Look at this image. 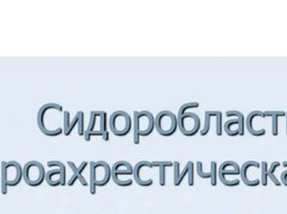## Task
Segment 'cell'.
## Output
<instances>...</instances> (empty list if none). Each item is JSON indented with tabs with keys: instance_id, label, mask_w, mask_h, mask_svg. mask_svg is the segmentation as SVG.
I'll return each mask as SVG.
<instances>
[{
	"instance_id": "1",
	"label": "cell",
	"mask_w": 287,
	"mask_h": 214,
	"mask_svg": "<svg viewBox=\"0 0 287 214\" xmlns=\"http://www.w3.org/2000/svg\"><path fill=\"white\" fill-rule=\"evenodd\" d=\"M63 107L59 103H45L37 112V126L45 136L57 137L63 134Z\"/></svg>"
},
{
	"instance_id": "2",
	"label": "cell",
	"mask_w": 287,
	"mask_h": 214,
	"mask_svg": "<svg viewBox=\"0 0 287 214\" xmlns=\"http://www.w3.org/2000/svg\"><path fill=\"white\" fill-rule=\"evenodd\" d=\"M132 128H134V141L136 145L140 142V137H147L151 135L155 129V115L151 112L135 111L132 118Z\"/></svg>"
},
{
	"instance_id": "3",
	"label": "cell",
	"mask_w": 287,
	"mask_h": 214,
	"mask_svg": "<svg viewBox=\"0 0 287 214\" xmlns=\"http://www.w3.org/2000/svg\"><path fill=\"white\" fill-rule=\"evenodd\" d=\"M1 193L6 195L8 187H15L23 179V167L18 161L9 160L1 163Z\"/></svg>"
},
{
	"instance_id": "4",
	"label": "cell",
	"mask_w": 287,
	"mask_h": 214,
	"mask_svg": "<svg viewBox=\"0 0 287 214\" xmlns=\"http://www.w3.org/2000/svg\"><path fill=\"white\" fill-rule=\"evenodd\" d=\"M111 179V167L107 161H90V193L94 195L97 187H103Z\"/></svg>"
},
{
	"instance_id": "5",
	"label": "cell",
	"mask_w": 287,
	"mask_h": 214,
	"mask_svg": "<svg viewBox=\"0 0 287 214\" xmlns=\"http://www.w3.org/2000/svg\"><path fill=\"white\" fill-rule=\"evenodd\" d=\"M108 118L105 111H91L90 112V121L88 128L84 132L85 141H90L91 137H102L103 140H109L108 134Z\"/></svg>"
},
{
	"instance_id": "6",
	"label": "cell",
	"mask_w": 287,
	"mask_h": 214,
	"mask_svg": "<svg viewBox=\"0 0 287 214\" xmlns=\"http://www.w3.org/2000/svg\"><path fill=\"white\" fill-rule=\"evenodd\" d=\"M111 132L117 137H124L130 132L132 128V119L129 113L122 110H117L111 113L108 121Z\"/></svg>"
},
{
	"instance_id": "7",
	"label": "cell",
	"mask_w": 287,
	"mask_h": 214,
	"mask_svg": "<svg viewBox=\"0 0 287 214\" xmlns=\"http://www.w3.org/2000/svg\"><path fill=\"white\" fill-rule=\"evenodd\" d=\"M46 171L43 164L37 160H30L23 167V179L27 185L32 187H37L45 181Z\"/></svg>"
},
{
	"instance_id": "8",
	"label": "cell",
	"mask_w": 287,
	"mask_h": 214,
	"mask_svg": "<svg viewBox=\"0 0 287 214\" xmlns=\"http://www.w3.org/2000/svg\"><path fill=\"white\" fill-rule=\"evenodd\" d=\"M134 167L126 160H119L111 167V179L120 187H128L132 184L134 178Z\"/></svg>"
},
{
	"instance_id": "9",
	"label": "cell",
	"mask_w": 287,
	"mask_h": 214,
	"mask_svg": "<svg viewBox=\"0 0 287 214\" xmlns=\"http://www.w3.org/2000/svg\"><path fill=\"white\" fill-rule=\"evenodd\" d=\"M177 128H178L177 117L171 111L164 110L157 113V115L155 117V129L161 136H172Z\"/></svg>"
},
{
	"instance_id": "10",
	"label": "cell",
	"mask_w": 287,
	"mask_h": 214,
	"mask_svg": "<svg viewBox=\"0 0 287 214\" xmlns=\"http://www.w3.org/2000/svg\"><path fill=\"white\" fill-rule=\"evenodd\" d=\"M47 166L49 168H54L51 171H46L45 181L46 183L52 186V187H56V186H65L66 185V166L65 164L59 160H51L47 163Z\"/></svg>"
},
{
	"instance_id": "11",
	"label": "cell",
	"mask_w": 287,
	"mask_h": 214,
	"mask_svg": "<svg viewBox=\"0 0 287 214\" xmlns=\"http://www.w3.org/2000/svg\"><path fill=\"white\" fill-rule=\"evenodd\" d=\"M178 128L184 136H194L200 130L201 120L195 113L185 112L184 115L177 117Z\"/></svg>"
},
{
	"instance_id": "12",
	"label": "cell",
	"mask_w": 287,
	"mask_h": 214,
	"mask_svg": "<svg viewBox=\"0 0 287 214\" xmlns=\"http://www.w3.org/2000/svg\"><path fill=\"white\" fill-rule=\"evenodd\" d=\"M63 121H64V127H63V135L70 136L74 131L75 128H78L79 136H84L85 132V127H84V112L83 111H78L74 115L72 121H70V112L64 111L63 113Z\"/></svg>"
},
{
	"instance_id": "13",
	"label": "cell",
	"mask_w": 287,
	"mask_h": 214,
	"mask_svg": "<svg viewBox=\"0 0 287 214\" xmlns=\"http://www.w3.org/2000/svg\"><path fill=\"white\" fill-rule=\"evenodd\" d=\"M154 167L151 166V161L140 160L134 166V179L139 186L148 187L153 185L154 181L150 175V171Z\"/></svg>"
},
{
	"instance_id": "14",
	"label": "cell",
	"mask_w": 287,
	"mask_h": 214,
	"mask_svg": "<svg viewBox=\"0 0 287 214\" xmlns=\"http://www.w3.org/2000/svg\"><path fill=\"white\" fill-rule=\"evenodd\" d=\"M188 175V185L194 184V164L192 161H188L186 164L184 171H181L180 169V163L178 161H174V185L175 186H178L181 185L182 181L184 179V177Z\"/></svg>"
},
{
	"instance_id": "15",
	"label": "cell",
	"mask_w": 287,
	"mask_h": 214,
	"mask_svg": "<svg viewBox=\"0 0 287 214\" xmlns=\"http://www.w3.org/2000/svg\"><path fill=\"white\" fill-rule=\"evenodd\" d=\"M88 164H89L88 161H82V163L80 164V166L76 167V165H75L73 161H67V165L70 166V168L72 169V171H73L72 177H71V178L66 182L67 186H73L76 181H79V182L83 185V186H88L89 183H88V181H86L85 177H84V175H83V171H85Z\"/></svg>"
},
{
	"instance_id": "16",
	"label": "cell",
	"mask_w": 287,
	"mask_h": 214,
	"mask_svg": "<svg viewBox=\"0 0 287 214\" xmlns=\"http://www.w3.org/2000/svg\"><path fill=\"white\" fill-rule=\"evenodd\" d=\"M151 166L153 167H157L159 169L158 174H159V184L161 186L165 185V178H166V167H171L174 166V163L168 160H156V161H151Z\"/></svg>"
},
{
	"instance_id": "17",
	"label": "cell",
	"mask_w": 287,
	"mask_h": 214,
	"mask_svg": "<svg viewBox=\"0 0 287 214\" xmlns=\"http://www.w3.org/2000/svg\"><path fill=\"white\" fill-rule=\"evenodd\" d=\"M257 115H264V113H261L260 111H254V112L249 113V115H248V118H247V128H248V130H249L250 134L254 135V136H263V135H265V132H266L265 129H263V130H260V131H255L254 128H252V119L255 118Z\"/></svg>"
},
{
	"instance_id": "18",
	"label": "cell",
	"mask_w": 287,
	"mask_h": 214,
	"mask_svg": "<svg viewBox=\"0 0 287 214\" xmlns=\"http://www.w3.org/2000/svg\"><path fill=\"white\" fill-rule=\"evenodd\" d=\"M286 113L284 111H270V112H265L263 117H271L273 118V135L277 136L278 135V126H277V118L279 115H285Z\"/></svg>"
},
{
	"instance_id": "19",
	"label": "cell",
	"mask_w": 287,
	"mask_h": 214,
	"mask_svg": "<svg viewBox=\"0 0 287 214\" xmlns=\"http://www.w3.org/2000/svg\"><path fill=\"white\" fill-rule=\"evenodd\" d=\"M228 117H232V115H237L239 119V135L240 136H243L244 135V120H243V115L241 112L239 111H228L225 113Z\"/></svg>"
},
{
	"instance_id": "20",
	"label": "cell",
	"mask_w": 287,
	"mask_h": 214,
	"mask_svg": "<svg viewBox=\"0 0 287 214\" xmlns=\"http://www.w3.org/2000/svg\"><path fill=\"white\" fill-rule=\"evenodd\" d=\"M213 117L217 118V135L218 136H221L222 135V112L220 111H212Z\"/></svg>"
},
{
	"instance_id": "21",
	"label": "cell",
	"mask_w": 287,
	"mask_h": 214,
	"mask_svg": "<svg viewBox=\"0 0 287 214\" xmlns=\"http://www.w3.org/2000/svg\"><path fill=\"white\" fill-rule=\"evenodd\" d=\"M213 117L212 111H207L205 112V123H204V128L201 130V136H205L208 135L210 130V123H211V118Z\"/></svg>"
},
{
	"instance_id": "22",
	"label": "cell",
	"mask_w": 287,
	"mask_h": 214,
	"mask_svg": "<svg viewBox=\"0 0 287 214\" xmlns=\"http://www.w3.org/2000/svg\"><path fill=\"white\" fill-rule=\"evenodd\" d=\"M277 167H279V163L278 161H274V163L270 165V167H269V169H268V176H269V178L275 183V184L279 186V185H280V182H279L278 179L274 176V171H276Z\"/></svg>"
},
{
	"instance_id": "23",
	"label": "cell",
	"mask_w": 287,
	"mask_h": 214,
	"mask_svg": "<svg viewBox=\"0 0 287 214\" xmlns=\"http://www.w3.org/2000/svg\"><path fill=\"white\" fill-rule=\"evenodd\" d=\"M267 166L268 164L266 161H263L261 163V184L263 185H267V178H268V169H267Z\"/></svg>"
},
{
	"instance_id": "24",
	"label": "cell",
	"mask_w": 287,
	"mask_h": 214,
	"mask_svg": "<svg viewBox=\"0 0 287 214\" xmlns=\"http://www.w3.org/2000/svg\"><path fill=\"white\" fill-rule=\"evenodd\" d=\"M197 107H199V103H197V102H188V103H185V104H183L182 107H180L177 117L184 115V113H185L188 109H191V108H197Z\"/></svg>"
},
{
	"instance_id": "25",
	"label": "cell",
	"mask_w": 287,
	"mask_h": 214,
	"mask_svg": "<svg viewBox=\"0 0 287 214\" xmlns=\"http://www.w3.org/2000/svg\"><path fill=\"white\" fill-rule=\"evenodd\" d=\"M196 169H197V174L199 176H201L202 178H212V171H210L209 174H205L202 169V163L201 161H197L196 163Z\"/></svg>"
},
{
	"instance_id": "26",
	"label": "cell",
	"mask_w": 287,
	"mask_h": 214,
	"mask_svg": "<svg viewBox=\"0 0 287 214\" xmlns=\"http://www.w3.org/2000/svg\"><path fill=\"white\" fill-rule=\"evenodd\" d=\"M211 171H212L211 184L217 185V164H215V161H212V163H211Z\"/></svg>"
},
{
	"instance_id": "27",
	"label": "cell",
	"mask_w": 287,
	"mask_h": 214,
	"mask_svg": "<svg viewBox=\"0 0 287 214\" xmlns=\"http://www.w3.org/2000/svg\"><path fill=\"white\" fill-rule=\"evenodd\" d=\"M283 165H284L285 167H287V161H284V163H283Z\"/></svg>"
},
{
	"instance_id": "28",
	"label": "cell",
	"mask_w": 287,
	"mask_h": 214,
	"mask_svg": "<svg viewBox=\"0 0 287 214\" xmlns=\"http://www.w3.org/2000/svg\"><path fill=\"white\" fill-rule=\"evenodd\" d=\"M0 175H1V169H0Z\"/></svg>"
},
{
	"instance_id": "29",
	"label": "cell",
	"mask_w": 287,
	"mask_h": 214,
	"mask_svg": "<svg viewBox=\"0 0 287 214\" xmlns=\"http://www.w3.org/2000/svg\"><path fill=\"white\" fill-rule=\"evenodd\" d=\"M286 115H287V113H286ZM286 117H287V115H286ZM286 130H287V126H286Z\"/></svg>"
}]
</instances>
